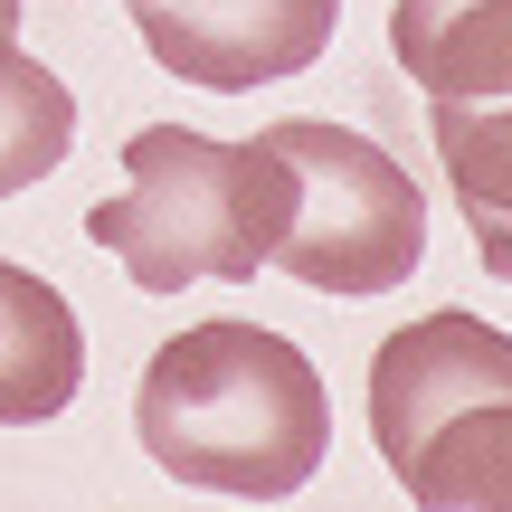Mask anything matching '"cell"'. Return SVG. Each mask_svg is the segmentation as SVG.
<instances>
[{
  "mask_svg": "<svg viewBox=\"0 0 512 512\" xmlns=\"http://www.w3.org/2000/svg\"><path fill=\"white\" fill-rule=\"evenodd\" d=\"M133 437L162 475L238 503H285L332 456L323 370L266 323H190L143 361Z\"/></svg>",
  "mask_w": 512,
  "mask_h": 512,
  "instance_id": "obj_1",
  "label": "cell"
},
{
  "mask_svg": "<svg viewBox=\"0 0 512 512\" xmlns=\"http://www.w3.org/2000/svg\"><path fill=\"white\" fill-rule=\"evenodd\" d=\"M124 171L133 190L86 209V238L124 256L143 294H181L200 275L247 285L256 266H275V238L294 219V171L266 133L209 143L190 124H143L124 143Z\"/></svg>",
  "mask_w": 512,
  "mask_h": 512,
  "instance_id": "obj_2",
  "label": "cell"
},
{
  "mask_svg": "<svg viewBox=\"0 0 512 512\" xmlns=\"http://www.w3.org/2000/svg\"><path fill=\"white\" fill-rule=\"evenodd\" d=\"M67 143H76V95L38 57H19V38L0 29V200L48 181L67 162Z\"/></svg>",
  "mask_w": 512,
  "mask_h": 512,
  "instance_id": "obj_9",
  "label": "cell"
},
{
  "mask_svg": "<svg viewBox=\"0 0 512 512\" xmlns=\"http://www.w3.org/2000/svg\"><path fill=\"white\" fill-rule=\"evenodd\" d=\"M389 57L427 105H503L512 95V0H399Z\"/></svg>",
  "mask_w": 512,
  "mask_h": 512,
  "instance_id": "obj_6",
  "label": "cell"
},
{
  "mask_svg": "<svg viewBox=\"0 0 512 512\" xmlns=\"http://www.w3.org/2000/svg\"><path fill=\"white\" fill-rule=\"evenodd\" d=\"M133 19H143V48L181 86L247 95L313 67L342 29V0H143Z\"/></svg>",
  "mask_w": 512,
  "mask_h": 512,
  "instance_id": "obj_5",
  "label": "cell"
},
{
  "mask_svg": "<svg viewBox=\"0 0 512 512\" xmlns=\"http://www.w3.org/2000/svg\"><path fill=\"white\" fill-rule=\"evenodd\" d=\"M0 29H19V0H0Z\"/></svg>",
  "mask_w": 512,
  "mask_h": 512,
  "instance_id": "obj_10",
  "label": "cell"
},
{
  "mask_svg": "<svg viewBox=\"0 0 512 512\" xmlns=\"http://www.w3.org/2000/svg\"><path fill=\"white\" fill-rule=\"evenodd\" d=\"M427 133H437V162L456 181L484 275L512 285V95L503 105H427Z\"/></svg>",
  "mask_w": 512,
  "mask_h": 512,
  "instance_id": "obj_8",
  "label": "cell"
},
{
  "mask_svg": "<svg viewBox=\"0 0 512 512\" xmlns=\"http://www.w3.org/2000/svg\"><path fill=\"white\" fill-rule=\"evenodd\" d=\"M266 143L294 171V219L275 238V266L313 294H389L418 275L427 256V200L370 133L285 114L266 124Z\"/></svg>",
  "mask_w": 512,
  "mask_h": 512,
  "instance_id": "obj_4",
  "label": "cell"
},
{
  "mask_svg": "<svg viewBox=\"0 0 512 512\" xmlns=\"http://www.w3.org/2000/svg\"><path fill=\"white\" fill-rule=\"evenodd\" d=\"M370 437L427 512H512V332L475 313L399 323L370 351Z\"/></svg>",
  "mask_w": 512,
  "mask_h": 512,
  "instance_id": "obj_3",
  "label": "cell"
},
{
  "mask_svg": "<svg viewBox=\"0 0 512 512\" xmlns=\"http://www.w3.org/2000/svg\"><path fill=\"white\" fill-rule=\"evenodd\" d=\"M133 10H143V0H133Z\"/></svg>",
  "mask_w": 512,
  "mask_h": 512,
  "instance_id": "obj_11",
  "label": "cell"
},
{
  "mask_svg": "<svg viewBox=\"0 0 512 512\" xmlns=\"http://www.w3.org/2000/svg\"><path fill=\"white\" fill-rule=\"evenodd\" d=\"M86 389V332L48 275L0 256V427H48Z\"/></svg>",
  "mask_w": 512,
  "mask_h": 512,
  "instance_id": "obj_7",
  "label": "cell"
}]
</instances>
